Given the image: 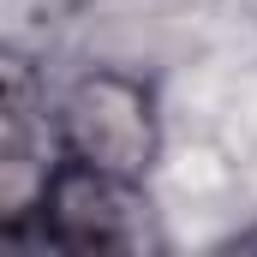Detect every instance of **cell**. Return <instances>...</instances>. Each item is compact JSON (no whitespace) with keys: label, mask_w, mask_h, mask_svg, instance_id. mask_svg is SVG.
I'll return each instance as SVG.
<instances>
[{"label":"cell","mask_w":257,"mask_h":257,"mask_svg":"<svg viewBox=\"0 0 257 257\" xmlns=\"http://www.w3.org/2000/svg\"><path fill=\"white\" fill-rule=\"evenodd\" d=\"M60 144L72 162L144 180L156 162V102L126 72H84L60 102Z\"/></svg>","instance_id":"obj_1"},{"label":"cell","mask_w":257,"mask_h":257,"mask_svg":"<svg viewBox=\"0 0 257 257\" xmlns=\"http://www.w3.org/2000/svg\"><path fill=\"white\" fill-rule=\"evenodd\" d=\"M36 221L66 251H144L156 239L150 203L138 197V180L102 174L90 162H66L54 174V192H48Z\"/></svg>","instance_id":"obj_2"},{"label":"cell","mask_w":257,"mask_h":257,"mask_svg":"<svg viewBox=\"0 0 257 257\" xmlns=\"http://www.w3.org/2000/svg\"><path fill=\"white\" fill-rule=\"evenodd\" d=\"M60 168L66 162H54V126L36 96V78L24 60H12L6 66V114H0V221L24 227L30 215H42Z\"/></svg>","instance_id":"obj_3"}]
</instances>
